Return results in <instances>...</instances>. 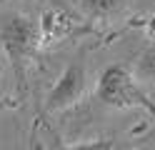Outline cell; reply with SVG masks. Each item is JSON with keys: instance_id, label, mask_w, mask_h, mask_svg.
Masks as SVG:
<instances>
[{"instance_id": "cell-1", "label": "cell", "mask_w": 155, "mask_h": 150, "mask_svg": "<svg viewBox=\"0 0 155 150\" xmlns=\"http://www.w3.org/2000/svg\"><path fill=\"white\" fill-rule=\"evenodd\" d=\"M95 98L108 108H145L148 113H155V103H150L138 85V73L125 63H113L100 70L98 83H95Z\"/></svg>"}, {"instance_id": "cell-2", "label": "cell", "mask_w": 155, "mask_h": 150, "mask_svg": "<svg viewBox=\"0 0 155 150\" xmlns=\"http://www.w3.org/2000/svg\"><path fill=\"white\" fill-rule=\"evenodd\" d=\"M0 45H3L8 60L13 65L18 80H23L25 73L33 68V60L43 45L40 23H35L28 15H15L0 28Z\"/></svg>"}, {"instance_id": "cell-3", "label": "cell", "mask_w": 155, "mask_h": 150, "mask_svg": "<svg viewBox=\"0 0 155 150\" xmlns=\"http://www.w3.org/2000/svg\"><path fill=\"white\" fill-rule=\"evenodd\" d=\"M90 90V75L83 60H73L68 63L65 70L58 75L55 85L50 88V93L45 95V113H63L78 105L80 100L88 95Z\"/></svg>"}, {"instance_id": "cell-4", "label": "cell", "mask_w": 155, "mask_h": 150, "mask_svg": "<svg viewBox=\"0 0 155 150\" xmlns=\"http://www.w3.org/2000/svg\"><path fill=\"white\" fill-rule=\"evenodd\" d=\"M75 30V20L70 13H65L63 8H53L40 18V35H43V45L50 43H60Z\"/></svg>"}, {"instance_id": "cell-5", "label": "cell", "mask_w": 155, "mask_h": 150, "mask_svg": "<svg viewBox=\"0 0 155 150\" xmlns=\"http://www.w3.org/2000/svg\"><path fill=\"white\" fill-rule=\"evenodd\" d=\"M83 15L93 20H113L125 13V0H73Z\"/></svg>"}, {"instance_id": "cell-6", "label": "cell", "mask_w": 155, "mask_h": 150, "mask_svg": "<svg viewBox=\"0 0 155 150\" xmlns=\"http://www.w3.org/2000/svg\"><path fill=\"white\" fill-rule=\"evenodd\" d=\"M135 73H138V78L155 83V43L140 53L138 63H135Z\"/></svg>"}, {"instance_id": "cell-7", "label": "cell", "mask_w": 155, "mask_h": 150, "mask_svg": "<svg viewBox=\"0 0 155 150\" xmlns=\"http://www.w3.org/2000/svg\"><path fill=\"white\" fill-rule=\"evenodd\" d=\"M0 3H5V0H0Z\"/></svg>"}]
</instances>
